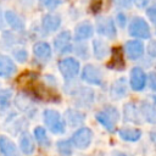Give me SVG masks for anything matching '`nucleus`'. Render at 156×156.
Here are the masks:
<instances>
[{"label": "nucleus", "instance_id": "nucleus-1", "mask_svg": "<svg viewBox=\"0 0 156 156\" xmlns=\"http://www.w3.org/2000/svg\"><path fill=\"white\" fill-rule=\"evenodd\" d=\"M98 122L108 132H113L119 119V112L115 106L107 105L95 115Z\"/></svg>", "mask_w": 156, "mask_h": 156}, {"label": "nucleus", "instance_id": "nucleus-2", "mask_svg": "<svg viewBox=\"0 0 156 156\" xmlns=\"http://www.w3.org/2000/svg\"><path fill=\"white\" fill-rule=\"evenodd\" d=\"M43 119L45 126L48 127V129L54 133V134H62L65 133L66 129V123L62 118V116L60 115L58 111L56 110H45L43 113Z\"/></svg>", "mask_w": 156, "mask_h": 156}, {"label": "nucleus", "instance_id": "nucleus-3", "mask_svg": "<svg viewBox=\"0 0 156 156\" xmlns=\"http://www.w3.org/2000/svg\"><path fill=\"white\" fill-rule=\"evenodd\" d=\"M128 32L130 37H134L136 39H149L151 35L150 27L147 22L141 17H133L128 26Z\"/></svg>", "mask_w": 156, "mask_h": 156}, {"label": "nucleus", "instance_id": "nucleus-4", "mask_svg": "<svg viewBox=\"0 0 156 156\" xmlns=\"http://www.w3.org/2000/svg\"><path fill=\"white\" fill-rule=\"evenodd\" d=\"M72 94L76 105L79 107H90L94 102V91L87 87H76L68 91Z\"/></svg>", "mask_w": 156, "mask_h": 156}, {"label": "nucleus", "instance_id": "nucleus-5", "mask_svg": "<svg viewBox=\"0 0 156 156\" xmlns=\"http://www.w3.org/2000/svg\"><path fill=\"white\" fill-rule=\"evenodd\" d=\"M58 69H60L62 77L67 82H69L78 76L80 65H79L78 60H76L74 57H65L58 62Z\"/></svg>", "mask_w": 156, "mask_h": 156}, {"label": "nucleus", "instance_id": "nucleus-6", "mask_svg": "<svg viewBox=\"0 0 156 156\" xmlns=\"http://www.w3.org/2000/svg\"><path fill=\"white\" fill-rule=\"evenodd\" d=\"M96 32L107 39H115L117 37V29L115 21L107 16H100L96 18Z\"/></svg>", "mask_w": 156, "mask_h": 156}, {"label": "nucleus", "instance_id": "nucleus-7", "mask_svg": "<svg viewBox=\"0 0 156 156\" xmlns=\"http://www.w3.org/2000/svg\"><path fill=\"white\" fill-rule=\"evenodd\" d=\"M91 139H93V132L90 128L88 127H80L78 128L71 136V143L74 147L77 149H80V150H84L87 149L90 143H91Z\"/></svg>", "mask_w": 156, "mask_h": 156}, {"label": "nucleus", "instance_id": "nucleus-8", "mask_svg": "<svg viewBox=\"0 0 156 156\" xmlns=\"http://www.w3.org/2000/svg\"><path fill=\"white\" fill-rule=\"evenodd\" d=\"M54 49L57 54H69L73 51L72 34L69 30H63L54 38Z\"/></svg>", "mask_w": 156, "mask_h": 156}, {"label": "nucleus", "instance_id": "nucleus-9", "mask_svg": "<svg viewBox=\"0 0 156 156\" xmlns=\"http://www.w3.org/2000/svg\"><path fill=\"white\" fill-rule=\"evenodd\" d=\"M80 77L85 83H89L93 85H101L102 84V73L94 65H85L83 67Z\"/></svg>", "mask_w": 156, "mask_h": 156}, {"label": "nucleus", "instance_id": "nucleus-10", "mask_svg": "<svg viewBox=\"0 0 156 156\" xmlns=\"http://www.w3.org/2000/svg\"><path fill=\"white\" fill-rule=\"evenodd\" d=\"M146 74L141 67H133L130 71L129 84L134 91H141L146 85Z\"/></svg>", "mask_w": 156, "mask_h": 156}, {"label": "nucleus", "instance_id": "nucleus-11", "mask_svg": "<svg viewBox=\"0 0 156 156\" xmlns=\"http://www.w3.org/2000/svg\"><path fill=\"white\" fill-rule=\"evenodd\" d=\"M124 50H126L127 56L130 60L135 61V60H139L144 55V44L138 39L128 40L124 45Z\"/></svg>", "mask_w": 156, "mask_h": 156}, {"label": "nucleus", "instance_id": "nucleus-12", "mask_svg": "<svg viewBox=\"0 0 156 156\" xmlns=\"http://www.w3.org/2000/svg\"><path fill=\"white\" fill-rule=\"evenodd\" d=\"M123 118H124L126 122L134 123V124H140L141 123L140 108L133 102L126 104L124 107H123Z\"/></svg>", "mask_w": 156, "mask_h": 156}, {"label": "nucleus", "instance_id": "nucleus-13", "mask_svg": "<svg viewBox=\"0 0 156 156\" xmlns=\"http://www.w3.org/2000/svg\"><path fill=\"white\" fill-rule=\"evenodd\" d=\"M93 33H94L93 24L89 21H83L79 24H77V27L74 29L73 38H74L76 41H84V40L89 39V38H91Z\"/></svg>", "mask_w": 156, "mask_h": 156}, {"label": "nucleus", "instance_id": "nucleus-14", "mask_svg": "<svg viewBox=\"0 0 156 156\" xmlns=\"http://www.w3.org/2000/svg\"><path fill=\"white\" fill-rule=\"evenodd\" d=\"M61 26V16L57 13H46L41 18V27L45 32H56Z\"/></svg>", "mask_w": 156, "mask_h": 156}, {"label": "nucleus", "instance_id": "nucleus-15", "mask_svg": "<svg viewBox=\"0 0 156 156\" xmlns=\"http://www.w3.org/2000/svg\"><path fill=\"white\" fill-rule=\"evenodd\" d=\"M51 54H52L51 46L46 41H38L33 46V55L35 56L37 60H39L41 62L49 61L51 57Z\"/></svg>", "mask_w": 156, "mask_h": 156}, {"label": "nucleus", "instance_id": "nucleus-16", "mask_svg": "<svg viewBox=\"0 0 156 156\" xmlns=\"http://www.w3.org/2000/svg\"><path fill=\"white\" fill-rule=\"evenodd\" d=\"M127 94H128V85H127V80L124 77L118 78L115 83H112L111 89H110V96L113 100L123 99L124 96H127Z\"/></svg>", "mask_w": 156, "mask_h": 156}, {"label": "nucleus", "instance_id": "nucleus-17", "mask_svg": "<svg viewBox=\"0 0 156 156\" xmlns=\"http://www.w3.org/2000/svg\"><path fill=\"white\" fill-rule=\"evenodd\" d=\"M62 118H63L65 123H67L69 127H78L84 122L85 113L82 111L74 110V108H67Z\"/></svg>", "mask_w": 156, "mask_h": 156}, {"label": "nucleus", "instance_id": "nucleus-18", "mask_svg": "<svg viewBox=\"0 0 156 156\" xmlns=\"http://www.w3.org/2000/svg\"><path fill=\"white\" fill-rule=\"evenodd\" d=\"M17 71V67L13 60L6 55H0V77L1 78H10Z\"/></svg>", "mask_w": 156, "mask_h": 156}, {"label": "nucleus", "instance_id": "nucleus-19", "mask_svg": "<svg viewBox=\"0 0 156 156\" xmlns=\"http://www.w3.org/2000/svg\"><path fill=\"white\" fill-rule=\"evenodd\" d=\"M4 18L6 23L16 32H22L24 29V21L12 10H6L4 12Z\"/></svg>", "mask_w": 156, "mask_h": 156}, {"label": "nucleus", "instance_id": "nucleus-20", "mask_svg": "<svg viewBox=\"0 0 156 156\" xmlns=\"http://www.w3.org/2000/svg\"><path fill=\"white\" fill-rule=\"evenodd\" d=\"M0 152L2 156H18L17 146L5 135H0Z\"/></svg>", "mask_w": 156, "mask_h": 156}, {"label": "nucleus", "instance_id": "nucleus-21", "mask_svg": "<svg viewBox=\"0 0 156 156\" xmlns=\"http://www.w3.org/2000/svg\"><path fill=\"white\" fill-rule=\"evenodd\" d=\"M140 113L144 119L151 124H156V106L150 102H143L140 105Z\"/></svg>", "mask_w": 156, "mask_h": 156}, {"label": "nucleus", "instance_id": "nucleus-22", "mask_svg": "<svg viewBox=\"0 0 156 156\" xmlns=\"http://www.w3.org/2000/svg\"><path fill=\"white\" fill-rule=\"evenodd\" d=\"M110 52V48L107 43H105L102 39H94L93 40V54L98 60L105 58Z\"/></svg>", "mask_w": 156, "mask_h": 156}, {"label": "nucleus", "instance_id": "nucleus-23", "mask_svg": "<svg viewBox=\"0 0 156 156\" xmlns=\"http://www.w3.org/2000/svg\"><path fill=\"white\" fill-rule=\"evenodd\" d=\"M108 68L112 69H123L124 68V60H123V55H122V49L121 48H113L112 49V57L110 60V62L107 63Z\"/></svg>", "mask_w": 156, "mask_h": 156}, {"label": "nucleus", "instance_id": "nucleus-24", "mask_svg": "<svg viewBox=\"0 0 156 156\" xmlns=\"http://www.w3.org/2000/svg\"><path fill=\"white\" fill-rule=\"evenodd\" d=\"M20 147L24 155H30L34 151V147H35L34 139L32 138V135L28 132L22 133V135L20 138Z\"/></svg>", "mask_w": 156, "mask_h": 156}, {"label": "nucleus", "instance_id": "nucleus-25", "mask_svg": "<svg viewBox=\"0 0 156 156\" xmlns=\"http://www.w3.org/2000/svg\"><path fill=\"white\" fill-rule=\"evenodd\" d=\"M15 104H16V106H17L21 111L26 112L27 115H29V116H34V115H35L34 104H33L32 101H29L28 99H26L23 95H17L16 99H15Z\"/></svg>", "mask_w": 156, "mask_h": 156}, {"label": "nucleus", "instance_id": "nucleus-26", "mask_svg": "<svg viewBox=\"0 0 156 156\" xmlns=\"http://www.w3.org/2000/svg\"><path fill=\"white\" fill-rule=\"evenodd\" d=\"M118 134L126 141H138L141 136V130L136 128H122L119 129Z\"/></svg>", "mask_w": 156, "mask_h": 156}, {"label": "nucleus", "instance_id": "nucleus-27", "mask_svg": "<svg viewBox=\"0 0 156 156\" xmlns=\"http://www.w3.org/2000/svg\"><path fill=\"white\" fill-rule=\"evenodd\" d=\"M33 134H34L35 140H37L41 146H44V147L50 146L51 143H50V139H49V136H48L46 130L44 129V127H40V126L35 127L34 130H33Z\"/></svg>", "mask_w": 156, "mask_h": 156}, {"label": "nucleus", "instance_id": "nucleus-28", "mask_svg": "<svg viewBox=\"0 0 156 156\" xmlns=\"http://www.w3.org/2000/svg\"><path fill=\"white\" fill-rule=\"evenodd\" d=\"M57 146V151L61 156H71L72 152H73V149H72V143L71 140H67V139H61L57 141L56 144Z\"/></svg>", "mask_w": 156, "mask_h": 156}, {"label": "nucleus", "instance_id": "nucleus-29", "mask_svg": "<svg viewBox=\"0 0 156 156\" xmlns=\"http://www.w3.org/2000/svg\"><path fill=\"white\" fill-rule=\"evenodd\" d=\"M12 56L15 57L16 61L23 63V62H26L27 58H28V52H27V50L23 49V48H16V49L12 50Z\"/></svg>", "mask_w": 156, "mask_h": 156}, {"label": "nucleus", "instance_id": "nucleus-30", "mask_svg": "<svg viewBox=\"0 0 156 156\" xmlns=\"http://www.w3.org/2000/svg\"><path fill=\"white\" fill-rule=\"evenodd\" d=\"M73 50L76 51V54L80 57V58H88L89 57V51H88V46L87 44H84L83 41L78 43L76 46H73Z\"/></svg>", "mask_w": 156, "mask_h": 156}, {"label": "nucleus", "instance_id": "nucleus-31", "mask_svg": "<svg viewBox=\"0 0 156 156\" xmlns=\"http://www.w3.org/2000/svg\"><path fill=\"white\" fill-rule=\"evenodd\" d=\"M62 1L63 0H39V4L41 7H44L46 10H54L58 5H61Z\"/></svg>", "mask_w": 156, "mask_h": 156}, {"label": "nucleus", "instance_id": "nucleus-32", "mask_svg": "<svg viewBox=\"0 0 156 156\" xmlns=\"http://www.w3.org/2000/svg\"><path fill=\"white\" fill-rule=\"evenodd\" d=\"M146 15L152 24L156 26V0H154L151 4H149V7L146 9Z\"/></svg>", "mask_w": 156, "mask_h": 156}, {"label": "nucleus", "instance_id": "nucleus-33", "mask_svg": "<svg viewBox=\"0 0 156 156\" xmlns=\"http://www.w3.org/2000/svg\"><path fill=\"white\" fill-rule=\"evenodd\" d=\"M10 98H11V90H9V89H6V90L1 89L0 90V107L1 108L6 107L9 105V99Z\"/></svg>", "mask_w": 156, "mask_h": 156}, {"label": "nucleus", "instance_id": "nucleus-34", "mask_svg": "<svg viewBox=\"0 0 156 156\" xmlns=\"http://www.w3.org/2000/svg\"><path fill=\"white\" fill-rule=\"evenodd\" d=\"M113 2L119 9H129L133 5L134 0H113Z\"/></svg>", "mask_w": 156, "mask_h": 156}, {"label": "nucleus", "instance_id": "nucleus-35", "mask_svg": "<svg viewBox=\"0 0 156 156\" xmlns=\"http://www.w3.org/2000/svg\"><path fill=\"white\" fill-rule=\"evenodd\" d=\"M146 83H149L150 89L156 90V72H150L149 77L146 78Z\"/></svg>", "mask_w": 156, "mask_h": 156}, {"label": "nucleus", "instance_id": "nucleus-36", "mask_svg": "<svg viewBox=\"0 0 156 156\" xmlns=\"http://www.w3.org/2000/svg\"><path fill=\"white\" fill-rule=\"evenodd\" d=\"M102 5V0H91V5H90V10L94 13H98L101 10Z\"/></svg>", "mask_w": 156, "mask_h": 156}, {"label": "nucleus", "instance_id": "nucleus-37", "mask_svg": "<svg viewBox=\"0 0 156 156\" xmlns=\"http://www.w3.org/2000/svg\"><path fill=\"white\" fill-rule=\"evenodd\" d=\"M116 21H117V23H118V26H119L121 28H123V27H126V24H127V18H126V16H124V13H122V12H119V13H117V17H116Z\"/></svg>", "mask_w": 156, "mask_h": 156}, {"label": "nucleus", "instance_id": "nucleus-38", "mask_svg": "<svg viewBox=\"0 0 156 156\" xmlns=\"http://www.w3.org/2000/svg\"><path fill=\"white\" fill-rule=\"evenodd\" d=\"M147 52L150 55V57H156V41L152 40L149 46H147Z\"/></svg>", "mask_w": 156, "mask_h": 156}, {"label": "nucleus", "instance_id": "nucleus-39", "mask_svg": "<svg viewBox=\"0 0 156 156\" xmlns=\"http://www.w3.org/2000/svg\"><path fill=\"white\" fill-rule=\"evenodd\" d=\"M134 2L136 4V6L138 7H144V6H146V5H149L150 4V0H134Z\"/></svg>", "mask_w": 156, "mask_h": 156}, {"label": "nucleus", "instance_id": "nucleus-40", "mask_svg": "<svg viewBox=\"0 0 156 156\" xmlns=\"http://www.w3.org/2000/svg\"><path fill=\"white\" fill-rule=\"evenodd\" d=\"M5 27V18H4V11L0 7V29H2Z\"/></svg>", "mask_w": 156, "mask_h": 156}, {"label": "nucleus", "instance_id": "nucleus-41", "mask_svg": "<svg viewBox=\"0 0 156 156\" xmlns=\"http://www.w3.org/2000/svg\"><path fill=\"white\" fill-rule=\"evenodd\" d=\"M150 139H151V141L156 145V130H154V132L150 133Z\"/></svg>", "mask_w": 156, "mask_h": 156}, {"label": "nucleus", "instance_id": "nucleus-42", "mask_svg": "<svg viewBox=\"0 0 156 156\" xmlns=\"http://www.w3.org/2000/svg\"><path fill=\"white\" fill-rule=\"evenodd\" d=\"M111 156H129V155H127V154H124V152H121V151L116 150V151H113V152H112V155H111Z\"/></svg>", "mask_w": 156, "mask_h": 156}]
</instances>
